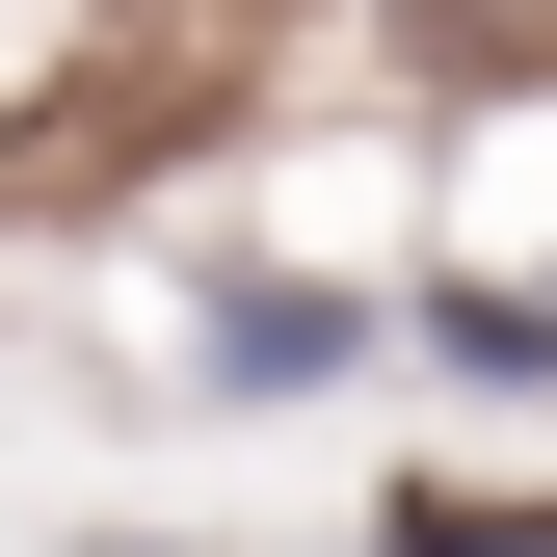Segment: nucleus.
Wrapping results in <instances>:
<instances>
[{"label": "nucleus", "mask_w": 557, "mask_h": 557, "mask_svg": "<svg viewBox=\"0 0 557 557\" xmlns=\"http://www.w3.org/2000/svg\"><path fill=\"white\" fill-rule=\"evenodd\" d=\"M398 557H557V478H398Z\"/></svg>", "instance_id": "nucleus-1"}]
</instances>
